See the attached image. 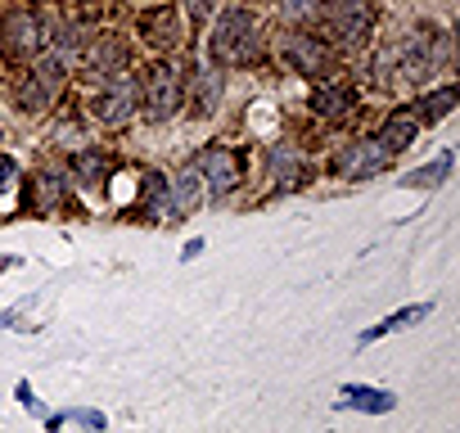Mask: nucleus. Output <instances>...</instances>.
Segmentation results:
<instances>
[{
    "label": "nucleus",
    "instance_id": "1",
    "mask_svg": "<svg viewBox=\"0 0 460 433\" xmlns=\"http://www.w3.org/2000/svg\"><path fill=\"white\" fill-rule=\"evenodd\" d=\"M258 46H262L258 19H253V10H240V5L226 10L217 19L212 37H208V50H212L217 68H244V64H253L258 59Z\"/></svg>",
    "mask_w": 460,
    "mask_h": 433
},
{
    "label": "nucleus",
    "instance_id": "2",
    "mask_svg": "<svg viewBox=\"0 0 460 433\" xmlns=\"http://www.w3.org/2000/svg\"><path fill=\"white\" fill-rule=\"evenodd\" d=\"M375 0H321V41L325 46H343L357 50L370 41L375 32Z\"/></svg>",
    "mask_w": 460,
    "mask_h": 433
},
{
    "label": "nucleus",
    "instance_id": "3",
    "mask_svg": "<svg viewBox=\"0 0 460 433\" xmlns=\"http://www.w3.org/2000/svg\"><path fill=\"white\" fill-rule=\"evenodd\" d=\"M140 104L149 109L154 122H172L185 104V86H181V73L167 64V59H154L145 73H140Z\"/></svg>",
    "mask_w": 460,
    "mask_h": 433
},
{
    "label": "nucleus",
    "instance_id": "4",
    "mask_svg": "<svg viewBox=\"0 0 460 433\" xmlns=\"http://www.w3.org/2000/svg\"><path fill=\"white\" fill-rule=\"evenodd\" d=\"M199 176H203V194L208 199H226L230 190L244 185V154L230 149V145H212L194 158Z\"/></svg>",
    "mask_w": 460,
    "mask_h": 433
},
{
    "label": "nucleus",
    "instance_id": "5",
    "mask_svg": "<svg viewBox=\"0 0 460 433\" xmlns=\"http://www.w3.org/2000/svg\"><path fill=\"white\" fill-rule=\"evenodd\" d=\"M46 46H50V41H46V28H41L37 14L14 10V14L0 19V55H5V59L23 64V59H37Z\"/></svg>",
    "mask_w": 460,
    "mask_h": 433
},
{
    "label": "nucleus",
    "instance_id": "6",
    "mask_svg": "<svg viewBox=\"0 0 460 433\" xmlns=\"http://www.w3.org/2000/svg\"><path fill=\"white\" fill-rule=\"evenodd\" d=\"M136 100H140V91H136L131 77L104 82V91L91 95V122H100V127H127L131 113H136Z\"/></svg>",
    "mask_w": 460,
    "mask_h": 433
},
{
    "label": "nucleus",
    "instance_id": "7",
    "mask_svg": "<svg viewBox=\"0 0 460 433\" xmlns=\"http://www.w3.org/2000/svg\"><path fill=\"white\" fill-rule=\"evenodd\" d=\"M77 59H82L100 82H118V77H127V64H131L127 46H122V41H113V37H86Z\"/></svg>",
    "mask_w": 460,
    "mask_h": 433
},
{
    "label": "nucleus",
    "instance_id": "8",
    "mask_svg": "<svg viewBox=\"0 0 460 433\" xmlns=\"http://www.w3.org/2000/svg\"><path fill=\"white\" fill-rule=\"evenodd\" d=\"M136 32H140L154 50H176V46H181V14H176V5H172V0H163V5L140 10Z\"/></svg>",
    "mask_w": 460,
    "mask_h": 433
},
{
    "label": "nucleus",
    "instance_id": "9",
    "mask_svg": "<svg viewBox=\"0 0 460 433\" xmlns=\"http://www.w3.org/2000/svg\"><path fill=\"white\" fill-rule=\"evenodd\" d=\"M285 64L294 68V73H303V77H330V46L321 41V37H312V32H294L289 41H285Z\"/></svg>",
    "mask_w": 460,
    "mask_h": 433
},
{
    "label": "nucleus",
    "instance_id": "10",
    "mask_svg": "<svg viewBox=\"0 0 460 433\" xmlns=\"http://www.w3.org/2000/svg\"><path fill=\"white\" fill-rule=\"evenodd\" d=\"M388 167V154L379 140H361V145H348L334 154V176L343 181H366V176H379Z\"/></svg>",
    "mask_w": 460,
    "mask_h": 433
},
{
    "label": "nucleus",
    "instance_id": "11",
    "mask_svg": "<svg viewBox=\"0 0 460 433\" xmlns=\"http://www.w3.org/2000/svg\"><path fill=\"white\" fill-rule=\"evenodd\" d=\"M199 203H203V176H199V167L190 163V167H181V172L167 181L163 216H167V222H185V216H190Z\"/></svg>",
    "mask_w": 460,
    "mask_h": 433
},
{
    "label": "nucleus",
    "instance_id": "12",
    "mask_svg": "<svg viewBox=\"0 0 460 433\" xmlns=\"http://www.w3.org/2000/svg\"><path fill=\"white\" fill-rule=\"evenodd\" d=\"M221 91H226V73H221L217 64H203V68L194 73V82H190V113H194V118L217 113Z\"/></svg>",
    "mask_w": 460,
    "mask_h": 433
},
{
    "label": "nucleus",
    "instance_id": "13",
    "mask_svg": "<svg viewBox=\"0 0 460 433\" xmlns=\"http://www.w3.org/2000/svg\"><path fill=\"white\" fill-rule=\"evenodd\" d=\"M433 64H438V37H433V32L406 37V46H402V55H397V68H402L411 82H420L424 73H433Z\"/></svg>",
    "mask_w": 460,
    "mask_h": 433
},
{
    "label": "nucleus",
    "instance_id": "14",
    "mask_svg": "<svg viewBox=\"0 0 460 433\" xmlns=\"http://www.w3.org/2000/svg\"><path fill=\"white\" fill-rule=\"evenodd\" d=\"M267 163H271V176H276L280 190H298V185L312 181V163H307L298 149H289V145H276Z\"/></svg>",
    "mask_w": 460,
    "mask_h": 433
},
{
    "label": "nucleus",
    "instance_id": "15",
    "mask_svg": "<svg viewBox=\"0 0 460 433\" xmlns=\"http://www.w3.org/2000/svg\"><path fill=\"white\" fill-rule=\"evenodd\" d=\"M420 136V118H415V109H397L388 122H384V131H379V145H384V154L393 158V154H402V149H411V140Z\"/></svg>",
    "mask_w": 460,
    "mask_h": 433
},
{
    "label": "nucleus",
    "instance_id": "16",
    "mask_svg": "<svg viewBox=\"0 0 460 433\" xmlns=\"http://www.w3.org/2000/svg\"><path fill=\"white\" fill-rule=\"evenodd\" d=\"M352 104H357V91L343 86V82H321L316 95H312V109H316L321 118H343Z\"/></svg>",
    "mask_w": 460,
    "mask_h": 433
},
{
    "label": "nucleus",
    "instance_id": "17",
    "mask_svg": "<svg viewBox=\"0 0 460 433\" xmlns=\"http://www.w3.org/2000/svg\"><path fill=\"white\" fill-rule=\"evenodd\" d=\"M456 100H460V91L456 86H442V91H429L420 104H415V118H420V127H433V122H442L451 109H456Z\"/></svg>",
    "mask_w": 460,
    "mask_h": 433
},
{
    "label": "nucleus",
    "instance_id": "18",
    "mask_svg": "<svg viewBox=\"0 0 460 433\" xmlns=\"http://www.w3.org/2000/svg\"><path fill=\"white\" fill-rule=\"evenodd\" d=\"M109 172H113V163H109V154H100V149H82V154L73 158V176H77L82 185H100Z\"/></svg>",
    "mask_w": 460,
    "mask_h": 433
},
{
    "label": "nucleus",
    "instance_id": "19",
    "mask_svg": "<svg viewBox=\"0 0 460 433\" xmlns=\"http://www.w3.org/2000/svg\"><path fill=\"white\" fill-rule=\"evenodd\" d=\"M339 406H357V411H393V393H379V388H361V384H352V388H343V397H339Z\"/></svg>",
    "mask_w": 460,
    "mask_h": 433
},
{
    "label": "nucleus",
    "instance_id": "20",
    "mask_svg": "<svg viewBox=\"0 0 460 433\" xmlns=\"http://www.w3.org/2000/svg\"><path fill=\"white\" fill-rule=\"evenodd\" d=\"M59 199H64V181L37 176V181H32V194H28V208H32V212H55Z\"/></svg>",
    "mask_w": 460,
    "mask_h": 433
},
{
    "label": "nucleus",
    "instance_id": "21",
    "mask_svg": "<svg viewBox=\"0 0 460 433\" xmlns=\"http://www.w3.org/2000/svg\"><path fill=\"white\" fill-rule=\"evenodd\" d=\"M163 203H167V176L149 172L145 176V199L131 208V212H149V216H163Z\"/></svg>",
    "mask_w": 460,
    "mask_h": 433
},
{
    "label": "nucleus",
    "instance_id": "22",
    "mask_svg": "<svg viewBox=\"0 0 460 433\" xmlns=\"http://www.w3.org/2000/svg\"><path fill=\"white\" fill-rule=\"evenodd\" d=\"M50 95H55V91H46L32 73H28V82H19V91H14V100H19L23 113H41V109L50 104Z\"/></svg>",
    "mask_w": 460,
    "mask_h": 433
},
{
    "label": "nucleus",
    "instance_id": "23",
    "mask_svg": "<svg viewBox=\"0 0 460 433\" xmlns=\"http://www.w3.org/2000/svg\"><path fill=\"white\" fill-rule=\"evenodd\" d=\"M424 316H429V303H415V307H406V312H393L388 321H379L375 330H366V343L379 339V334H388V330H406L411 321H424Z\"/></svg>",
    "mask_w": 460,
    "mask_h": 433
},
{
    "label": "nucleus",
    "instance_id": "24",
    "mask_svg": "<svg viewBox=\"0 0 460 433\" xmlns=\"http://www.w3.org/2000/svg\"><path fill=\"white\" fill-rule=\"evenodd\" d=\"M451 172V154H442V158H433L429 167H415L411 176H406V185H438L442 176Z\"/></svg>",
    "mask_w": 460,
    "mask_h": 433
},
{
    "label": "nucleus",
    "instance_id": "25",
    "mask_svg": "<svg viewBox=\"0 0 460 433\" xmlns=\"http://www.w3.org/2000/svg\"><path fill=\"white\" fill-rule=\"evenodd\" d=\"M316 10H321V0H280V14L294 19V23H298V19H312Z\"/></svg>",
    "mask_w": 460,
    "mask_h": 433
},
{
    "label": "nucleus",
    "instance_id": "26",
    "mask_svg": "<svg viewBox=\"0 0 460 433\" xmlns=\"http://www.w3.org/2000/svg\"><path fill=\"white\" fill-rule=\"evenodd\" d=\"M14 181H19V163L0 154V185H14Z\"/></svg>",
    "mask_w": 460,
    "mask_h": 433
},
{
    "label": "nucleus",
    "instance_id": "27",
    "mask_svg": "<svg viewBox=\"0 0 460 433\" xmlns=\"http://www.w3.org/2000/svg\"><path fill=\"white\" fill-rule=\"evenodd\" d=\"M185 5H190V14H194V19H208V14L217 10V0H185Z\"/></svg>",
    "mask_w": 460,
    "mask_h": 433
}]
</instances>
